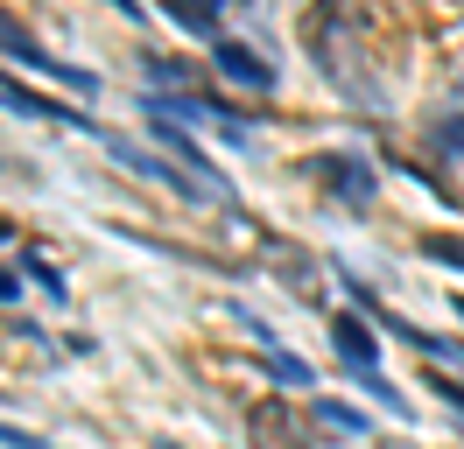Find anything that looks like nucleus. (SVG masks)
Instances as JSON below:
<instances>
[{
  "label": "nucleus",
  "mask_w": 464,
  "mask_h": 449,
  "mask_svg": "<svg viewBox=\"0 0 464 449\" xmlns=\"http://www.w3.org/2000/svg\"><path fill=\"white\" fill-rule=\"evenodd\" d=\"M0 50L14 56V63H29L35 78H63L71 91H78V99H92V91H99V71H78V63H57V56L43 50V43H35L29 28L14 22V14H0Z\"/></svg>",
  "instance_id": "f257e3e1"
},
{
  "label": "nucleus",
  "mask_w": 464,
  "mask_h": 449,
  "mask_svg": "<svg viewBox=\"0 0 464 449\" xmlns=\"http://www.w3.org/2000/svg\"><path fill=\"white\" fill-rule=\"evenodd\" d=\"M0 106L35 119V127H85V134H99V119H85L78 106H63V99H50V91H35V84H22V78H0Z\"/></svg>",
  "instance_id": "f03ea898"
},
{
  "label": "nucleus",
  "mask_w": 464,
  "mask_h": 449,
  "mask_svg": "<svg viewBox=\"0 0 464 449\" xmlns=\"http://www.w3.org/2000/svg\"><path fill=\"white\" fill-rule=\"evenodd\" d=\"M148 134L162 140V148H169V162H183V176H190V183H204V190L218 196V204H226V176H218V162H211V155H204L198 140L183 134V127H176V119H155V112H148Z\"/></svg>",
  "instance_id": "7ed1b4c3"
},
{
  "label": "nucleus",
  "mask_w": 464,
  "mask_h": 449,
  "mask_svg": "<svg viewBox=\"0 0 464 449\" xmlns=\"http://www.w3.org/2000/svg\"><path fill=\"white\" fill-rule=\"evenodd\" d=\"M310 168L324 176V190H331V196H345L352 211H366V204H373V190H380L373 168H366V155H317Z\"/></svg>",
  "instance_id": "20e7f679"
},
{
  "label": "nucleus",
  "mask_w": 464,
  "mask_h": 449,
  "mask_svg": "<svg viewBox=\"0 0 464 449\" xmlns=\"http://www.w3.org/2000/svg\"><path fill=\"white\" fill-rule=\"evenodd\" d=\"M331 344H338L345 372H380V337L359 309H338V316H331Z\"/></svg>",
  "instance_id": "39448f33"
},
{
  "label": "nucleus",
  "mask_w": 464,
  "mask_h": 449,
  "mask_svg": "<svg viewBox=\"0 0 464 449\" xmlns=\"http://www.w3.org/2000/svg\"><path fill=\"white\" fill-rule=\"evenodd\" d=\"M211 63H218V78L226 84H246V91H275V63H261V56L246 50V43H232V35H218V56H211Z\"/></svg>",
  "instance_id": "423d86ee"
},
{
  "label": "nucleus",
  "mask_w": 464,
  "mask_h": 449,
  "mask_svg": "<svg viewBox=\"0 0 464 449\" xmlns=\"http://www.w3.org/2000/svg\"><path fill=\"white\" fill-rule=\"evenodd\" d=\"M169 22L190 35H218V0H169Z\"/></svg>",
  "instance_id": "0eeeda50"
},
{
  "label": "nucleus",
  "mask_w": 464,
  "mask_h": 449,
  "mask_svg": "<svg viewBox=\"0 0 464 449\" xmlns=\"http://www.w3.org/2000/svg\"><path fill=\"white\" fill-rule=\"evenodd\" d=\"M22 274H29L35 288L50 295V302H63V295H71V288H63V274H57V267H50V260H43V253H22Z\"/></svg>",
  "instance_id": "6e6552de"
},
{
  "label": "nucleus",
  "mask_w": 464,
  "mask_h": 449,
  "mask_svg": "<svg viewBox=\"0 0 464 449\" xmlns=\"http://www.w3.org/2000/svg\"><path fill=\"white\" fill-rule=\"evenodd\" d=\"M261 358H267V372H275V379H282V387H310V365H303V358H282V351H275V344H267Z\"/></svg>",
  "instance_id": "1a4fd4ad"
},
{
  "label": "nucleus",
  "mask_w": 464,
  "mask_h": 449,
  "mask_svg": "<svg viewBox=\"0 0 464 449\" xmlns=\"http://www.w3.org/2000/svg\"><path fill=\"white\" fill-rule=\"evenodd\" d=\"M317 415L331 421V428H345V435H366V415H359V407H345V400H317Z\"/></svg>",
  "instance_id": "9d476101"
},
{
  "label": "nucleus",
  "mask_w": 464,
  "mask_h": 449,
  "mask_svg": "<svg viewBox=\"0 0 464 449\" xmlns=\"http://www.w3.org/2000/svg\"><path fill=\"white\" fill-rule=\"evenodd\" d=\"M422 253H430L436 267H464V239H443V232H430V239H422Z\"/></svg>",
  "instance_id": "9b49d317"
},
{
  "label": "nucleus",
  "mask_w": 464,
  "mask_h": 449,
  "mask_svg": "<svg viewBox=\"0 0 464 449\" xmlns=\"http://www.w3.org/2000/svg\"><path fill=\"white\" fill-rule=\"evenodd\" d=\"M0 443H7V449H50V435H35V428H14V421H0Z\"/></svg>",
  "instance_id": "f8f14e48"
},
{
  "label": "nucleus",
  "mask_w": 464,
  "mask_h": 449,
  "mask_svg": "<svg viewBox=\"0 0 464 449\" xmlns=\"http://www.w3.org/2000/svg\"><path fill=\"white\" fill-rule=\"evenodd\" d=\"M436 148H443V155H464V112L450 119V127H436Z\"/></svg>",
  "instance_id": "ddd939ff"
},
{
  "label": "nucleus",
  "mask_w": 464,
  "mask_h": 449,
  "mask_svg": "<svg viewBox=\"0 0 464 449\" xmlns=\"http://www.w3.org/2000/svg\"><path fill=\"white\" fill-rule=\"evenodd\" d=\"M430 387H436V393H443V400H450V407L464 415V379H450V372H430Z\"/></svg>",
  "instance_id": "4468645a"
},
{
  "label": "nucleus",
  "mask_w": 464,
  "mask_h": 449,
  "mask_svg": "<svg viewBox=\"0 0 464 449\" xmlns=\"http://www.w3.org/2000/svg\"><path fill=\"white\" fill-rule=\"evenodd\" d=\"M0 302H22V267H0Z\"/></svg>",
  "instance_id": "2eb2a0df"
},
{
  "label": "nucleus",
  "mask_w": 464,
  "mask_h": 449,
  "mask_svg": "<svg viewBox=\"0 0 464 449\" xmlns=\"http://www.w3.org/2000/svg\"><path fill=\"white\" fill-rule=\"evenodd\" d=\"M0 239H14V224H7V218H0Z\"/></svg>",
  "instance_id": "dca6fc26"
},
{
  "label": "nucleus",
  "mask_w": 464,
  "mask_h": 449,
  "mask_svg": "<svg viewBox=\"0 0 464 449\" xmlns=\"http://www.w3.org/2000/svg\"><path fill=\"white\" fill-rule=\"evenodd\" d=\"M458 323H464V302H458Z\"/></svg>",
  "instance_id": "f3484780"
}]
</instances>
